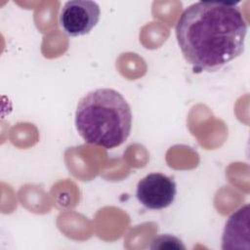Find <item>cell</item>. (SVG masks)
I'll list each match as a JSON object with an SVG mask.
<instances>
[{"label":"cell","instance_id":"cell-1","mask_svg":"<svg viewBox=\"0 0 250 250\" xmlns=\"http://www.w3.org/2000/svg\"><path fill=\"white\" fill-rule=\"evenodd\" d=\"M246 33L240 9L226 2H196L183 12L176 25L182 54L197 71H217L239 57Z\"/></svg>","mask_w":250,"mask_h":250},{"label":"cell","instance_id":"cell-2","mask_svg":"<svg viewBox=\"0 0 250 250\" xmlns=\"http://www.w3.org/2000/svg\"><path fill=\"white\" fill-rule=\"evenodd\" d=\"M75 127L90 145L106 149L121 146L132 128V111L125 98L117 91L100 88L86 94L75 111Z\"/></svg>","mask_w":250,"mask_h":250},{"label":"cell","instance_id":"cell-3","mask_svg":"<svg viewBox=\"0 0 250 250\" xmlns=\"http://www.w3.org/2000/svg\"><path fill=\"white\" fill-rule=\"evenodd\" d=\"M101 10L90 0H70L61 9L59 22L69 36L78 37L88 34L99 22Z\"/></svg>","mask_w":250,"mask_h":250},{"label":"cell","instance_id":"cell-4","mask_svg":"<svg viewBox=\"0 0 250 250\" xmlns=\"http://www.w3.org/2000/svg\"><path fill=\"white\" fill-rule=\"evenodd\" d=\"M177 193L174 180L161 173H151L143 178L137 185L136 196L139 202L151 210L164 209L170 206Z\"/></svg>","mask_w":250,"mask_h":250},{"label":"cell","instance_id":"cell-5","mask_svg":"<svg viewBox=\"0 0 250 250\" xmlns=\"http://www.w3.org/2000/svg\"><path fill=\"white\" fill-rule=\"evenodd\" d=\"M249 205L236 210L227 221L223 238V249H249Z\"/></svg>","mask_w":250,"mask_h":250}]
</instances>
